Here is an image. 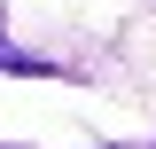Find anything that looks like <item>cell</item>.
I'll return each instance as SVG.
<instances>
[{
    "label": "cell",
    "mask_w": 156,
    "mask_h": 149,
    "mask_svg": "<svg viewBox=\"0 0 156 149\" xmlns=\"http://www.w3.org/2000/svg\"><path fill=\"white\" fill-rule=\"evenodd\" d=\"M0 63H8V47H0Z\"/></svg>",
    "instance_id": "cell-1"
}]
</instances>
